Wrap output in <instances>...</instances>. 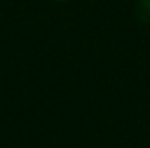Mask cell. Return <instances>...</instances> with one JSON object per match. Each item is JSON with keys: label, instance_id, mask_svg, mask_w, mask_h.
Returning <instances> with one entry per match:
<instances>
[{"label": "cell", "instance_id": "obj_1", "mask_svg": "<svg viewBox=\"0 0 150 148\" xmlns=\"http://www.w3.org/2000/svg\"><path fill=\"white\" fill-rule=\"evenodd\" d=\"M58 2H68V0H58Z\"/></svg>", "mask_w": 150, "mask_h": 148}]
</instances>
